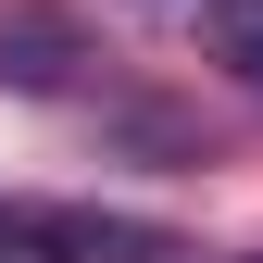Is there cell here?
Listing matches in <instances>:
<instances>
[{
    "label": "cell",
    "instance_id": "obj_1",
    "mask_svg": "<svg viewBox=\"0 0 263 263\" xmlns=\"http://www.w3.org/2000/svg\"><path fill=\"white\" fill-rule=\"evenodd\" d=\"M0 251L25 263H176L151 213H101V201H25V188H0Z\"/></svg>",
    "mask_w": 263,
    "mask_h": 263
},
{
    "label": "cell",
    "instance_id": "obj_2",
    "mask_svg": "<svg viewBox=\"0 0 263 263\" xmlns=\"http://www.w3.org/2000/svg\"><path fill=\"white\" fill-rule=\"evenodd\" d=\"M201 13H213V50H226V76L263 101V0H201Z\"/></svg>",
    "mask_w": 263,
    "mask_h": 263
},
{
    "label": "cell",
    "instance_id": "obj_3",
    "mask_svg": "<svg viewBox=\"0 0 263 263\" xmlns=\"http://www.w3.org/2000/svg\"><path fill=\"white\" fill-rule=\"evenodd\" d=\"M0 263H25V251H0Z\"/></svg>",
    "mask_w": 263,
    "mask_h": 263
}]
</instances>
